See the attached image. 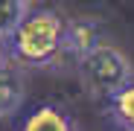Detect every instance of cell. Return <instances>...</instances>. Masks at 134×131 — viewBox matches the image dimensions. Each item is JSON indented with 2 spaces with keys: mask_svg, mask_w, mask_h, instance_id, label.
<instances>
[{
  "mask_svg": "<svg viewBox=\"0 0 134 131\" xmlns=\"http://www.w3.org/2000/svg\"><path fill=\"white\" fill-rule=\"evenodd\" d=\"M61 38L64 18L55 9H29L3 41V53L18 67H53L61 58Z\"/></svg>",
  "mask_w": 134,
  "mask_h": 131,
  "instance_id": "1",
  "label": "cell"
},
{
  "mask_svg": "<svg viewBox=\"0 0 134 131\" xmlns=\"http://www.w3.org/2000/svg\"><path fill=\"white\" fill-rule=\"evenodd\" d=\"M79 67V79H82V87L93 99H111L114 93H120L122 87L134 79V64L131 58L114 47V44L102 41L99 47H93L85 58L76 61Z\"/></svg>",
  "mask_w": 134,
  "mask_h": 131,
  "instance_id": "2",
  "label": "cell"
},
{
  "mask_svg": "<svg viewBox=\"0 0 134 131\" xmlns=\"http://www.w3.org/2000/svg\"><path fill=\"white\" fill-rule=\"evenodd\" d=\"M102 38V26L91 18H73L64 20V38H61V58H85L93 47H99Z\"/></svg>",
  "mask_w": 134,
  "mask_h": 131,
  "instance_id": "3",
  "label": "cell"
},
{
  "mask_svg": "<svg viewBox=\"0 0 134 131\" xmlns=\"http://www.w3.org/2000/svg\"><path fill=\"white\" fill-rule=\"evenodd\" d=\"M24 67H18L6 55L0 58V119L15 117L26 102V82H24Z\"/></svg>",
  "mask_w": 134,
  "mask_h": 131,
  "instance_id": "4",
  "label": "cell"
},
{
  "mask_svg": "<svg viewBox=\"0 0 134 131\" xmlns=\"http://www.w3.org/2000/svg\"><path fill=\"white\" fill-rule=\"evenodd\" d=\"M20 131H79V122L73 119V114L67 108L55 102H44L24 117Z\"/></svg>",
  "mask_w": 134,
  "mask_h": 131,
  "instance_id": "5",
  "label": "cell"
},
{
  "mask_svg": "<svg viewBox=\"0 0 134 131\" xmlns=\"http://www.w3.org/2000/svg\"><path fill=\"white\" fill-rule=\"evenodd\" d=\"M108 117L120 131H134V79L108 99Z\"/></svg>",
  "mask_w": 134,
  "mask_h": 131,
  "instance_id": "6",
  "label": "cell"
},
{
  "mask_svg": "<svg viewBox=\"0 0 134 131\" xmlns=\"http://www.w3.org/2000/svg\"><path fill=\"white\" fill-rule=\"evenodd\" d=\"M26 12H29V0H0V44L15 32V26L24 20Z\"/></svg>",
  "mask_w": 134,
  "mask_h": 131,
  "instance_id": "7",
  "label": "cell"
},
{
  "mask_svg": "<svg viewBox=\"0 0 134 131\" xmlns=\"http://www.w3.org/2000/svg\"><path fill=\"white\" fill-rule=\"evenodd\" d=\"M3 55H6V53H3V44H0V58H3Z\"/></svg>",
  "mask_w": 134,
  "mask_h": 131,
  "instance_id": "8",
  "label": "cell"
}]
</instances>
